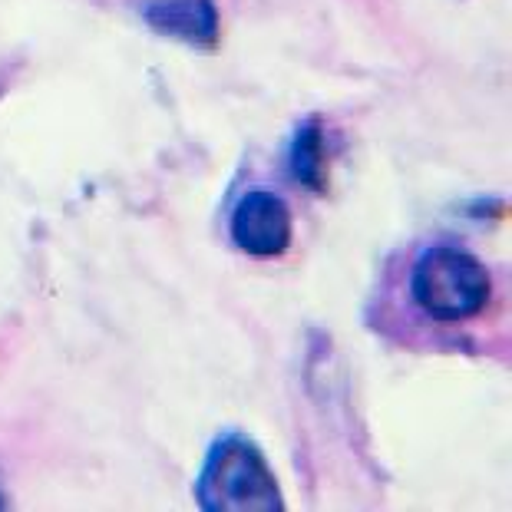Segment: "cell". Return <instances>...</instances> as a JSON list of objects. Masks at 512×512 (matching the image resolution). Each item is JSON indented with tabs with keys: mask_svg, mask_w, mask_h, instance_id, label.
<instances>
[{
	"mask_svg": "<svg viewBox=\"0 0 512 512\" xmlns=\"http://www.w3.org/2000/svg\"><path fill=\"white\" fill-rule=\"evenodd\" d=\"M143 20L159 37L192 50L219 47L222 20L215 0H143Z\"/></svg>",
	"mask_w": 512,
	"mask_h": 512,
	"instance_id": "4",
	"label": "cell"
},
{
	"mask_svg": "<svg viewBox=\"0 0 512 512\" xmlns=\"http://www.w3.org/2000/svg\"><path fill=\"white\" fill-rule=\"evenodd\" d=\"M413 301L437 321L476 318L489 301V275L460 248H433L413 268Z\"/></svg>",
	"mask_w": 512,
	"mask_h": 512,
	"instance_id": "2",
	"label": "cell"
},
{
	"mask_svg": "<svg viewBox=\"0 0 512 512\" xmlns=\"http://www.w3.org/2000/svg\"><path fill=\"white\" fill-rule=\"evenodd\" d=\"M291 172L294 179L314 192H324V185H328V149H324V129L318 119H308L294 133Z\"/></svg>",
	"mask_w": 512,
	"mask_h": 512,
	"instance_id": "5",
	"label": "cell"
},
{
	"mask_svg": "<svg viewBox=\"0 0 512 512\" xmlns=\"http://www.w3.org/2000/svg\"><path fill=\"white\" fill-rule=\"evenodd\" d=\"M195 503L209 512H271L285 506L271 466L245 437H222L212 446L195 483Z\"/></svg>",
	"mask_w": 512,
	"mask_h": 512,
	"instance_id": "1",
	"label": "cell"
},
{
	"mask_svg": "<svg viewBox=\"0 0 512 512\" xmlns=\"http://www.w3.org/2000/svg\"><path fill=\"white\" fill-rule=\"evenodd\" d=\"M232 242L255 258L285 255L291 245V212L285 199L265 189L242 195L232 212Z\"/></svg>",
	"mask_w": 512,
	"mask_h": 512,
	"instance_id": "3",
	"label": "cell"
}]
</instances>
